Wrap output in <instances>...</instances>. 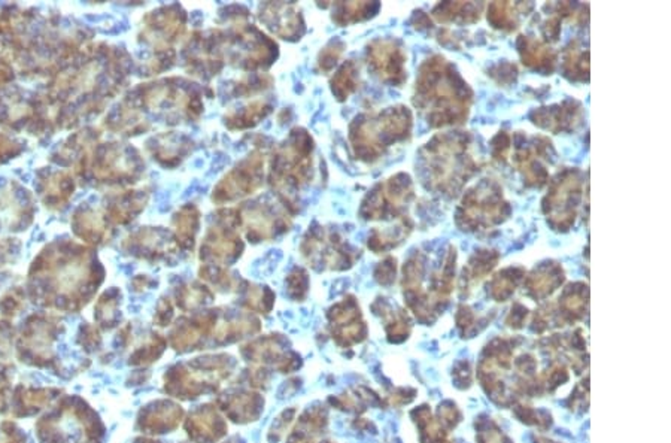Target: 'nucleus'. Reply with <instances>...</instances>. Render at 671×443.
Masks as SVG:
<instances>
[{"label": "nucleus", "mask_w": 671, "mask_h": 443, "mask_svg": "<svg viewBox=\"0 0 671 443\" xmlns=\"http://www.w3.org/2000/svg\"><path fill=\"white\" fill-rule=\"evenodd\" d=\"M331 91L336 98L344 102L351 94L355 93L360 85V67L353 60L344 63L339 71L331 78Z\"/></svg>", "instance_id": "obj_24"}, {"label": "nucleus", "mask_w": 671, "mask_h": 443, "mask_svg": "<svg viewBox=\"0 0 671 443\" xmlns=\"http://www.w3.org/2000/svg\"><path fill=\"white\" fill-rule=\"evenodd\" d=\"M489 148H491L492 158L500 161V163H505L507 157L510 156V149H512V136L505 130H501L492 138Z\"/></svg>", "instance_id": "obj_29"}, {"label": "nucleus", "mask_w": 671, "mask_h": 443, "mask_svg": "<svg viewBox=\"0 0 671 443\" xmlns=\"http://www.w3.org/2000/svg\"><path fill=\"white\" fill-rule=\"evenodd\" d=\"M369 71L382 82L400 85L407 80V54L402 42L391 38H379L367 45Z\"/></svg>", "instance_id": "obj_9"}, {"label": "nucleus", "mask_w": 671, "mask_h": 443, "mask_svg": "<svg viewBox=\"0 0 671 443\" xmlns=\"http://www.w3.org/2000/svg\"><path fill=\"white\" fill-rule=\"evenodd\" d=\"M474 93L467 81L447 58L434 54L418 69L413 105L429 127H455L470 115Z\"/></svg>", "instance_id": "obj_1"}, {"label": "nucleus", "mask_w": 671, "mask_h": 443, "mask_svg": "<svg viewBox=\"0 0 671 443\" xmlns=\"http://www.w3.org/2000/svg\"><path fill=\"white\" fill-rule=\"evenodd\" d=\"M415 197L413 183L407 174H397L378 183L361 203L360 215L369 221L407 218V208Z\"/></svg>", "instance_id": "obj_7"}, {"label": "nucleus", "mask_w": 671, "mask_h": 443, "mask_svg": "<svg viewBox=\"0 0 671 443\" xmlns=\"http://www.w3.org/2000/svg\"><path fill=\"white\" fill-rule=\"evenodd\" d=\"M525 277L522 268H503L488 284V293L497 302H505L516 291L519 282Z\"/></svg>", "instance_id": "obj_23"}, {"label": "nucleus", "mask_w": 671, "mask_h": 443, "mask_svg": "<svg viewBox=\"0 0 671 443\" xmlns=\"http://www.w3.org/2000/svg\"><path fill=\"white\" fill-rule=\"evenodd\" d=\"M516 49L523 66L539 72L541 75H552L556 69L558 54L550 45L532 36L521 35L516 39Z\"/></svg>", "instance_id": "obj_15"}, {"label": "nucleus", "mask_w": 671, "mask_h": 443, "mask_svg": "<svg viewBox=\"0 0 671 443\" xmlns=\"http://www.w3.org/2000/svg\"><path fill=\"white\" fill-rule=\"evenodd\" d=\"M412 228H413V223L411 218L397 221L395 227L382 228V230L375 228L369 236L367 246L376 254L388 252L389 250L400 245L411 234Z\"/></svg>", "instance_id": "obj_20"}, {"label": "nucleus", "mask_w": 671, "mask_h": 443, "mask_svg": "<svg viewBox=\"0 0 671 443\" xmlns=\"http://www.w3.org/2000/svg\"><path fill=\"white\" fill-rule=\"evenodd\" d=\"M312 139L303 130H294L273 158L272 183L279 192L299 188L312 169Z\"/></svg>", "instance_id": "obj_8"}, {"label": "nucleus", "mask_w": 671, "mask_h": 443, "mask_svg": "<svg viewBox=\"0 0 671 443\" xmlns=\"http://www.w3.org/2000/svg\"><path fill=\"white\" fill-rule=\"evenodd\" d=\"M540 30L545 44L549 45L558 42L559 36H561V30H563V27H561V18L556 17L555 13L554 15L546 18L545 21L541 22Z\"/></svg>", "instance_id": "obj_31"}, {"label": "nucleus", "mask_w": 671, "mask_h": 443, "mask_svg": "<svg viewBox=\"0 0 671 443\" xmlns=\"http://www.w3.org/2000/svg\"><path fill=\"white\" fill-rule=\"evenodd\" d=\"M376 277L379 279L380 284H391L395 279V259L389 257L379 263L376 268Z\"/></svg>", "instance_id": "obj_33"}, {"label": "nucleus", "mask_w": 671, "mask_h": 443, "mask_svg": "<svg viewBox=\"0 0 671 443\" xmlns=\"http://www.w3.org/2000/svg\"><path fill=\"white\" fill-rule=\"evenodd\" d=\"M512 206L496 179L483 178L461 197L455 210L456 227L461 232L482 233L505 223Z\"/></svg>", "instance_id": "obj_4"}, {"label": "nucleus", "mask_w": 671, "mask_h": 443, "mask_svg": "<svg viewBox=\"0 0 671 443\" xmlns=\"http://www.w3.org/2000/svg\"><path fill=\"white\" fill-rule=\"evenodd\" d=\"M200 215L196 206H185L181 212L174 215V227L178 233V242L183 248H192L197 232H199Z\"/></svg>", "instance_id": "obj_26"}, {"label": "nucleus", "mask_w": 671, "mask_h": 443, "mask_svg": "<svg viewBox=\"0 0 671 443\" xmlns=\"http://www.w3.org/2000/svg\"><path fill=\"white\" fill-rule=\"evenodd\" d=\"M548 185V192L541 200L546 221L554 232H570L576 224L583 196V172L577 167H565Z\"/></svg>", "instance_id": "obj_5"}, {"label": "nucleus", "mask_w": 671, "mask_h": 443, "mask_svg": "<svg viewBox=\"0 0 671 443\" xmlns=\"http://www.w3.org/2000/svg\"><path fill=\"white\" fill-rule=\"evenodd\" d=\"M380 9L378 2H351V4H336L333 9V21L339 26H348L375 17Z\"/></svg>", "instance_id": "obj_22"}, {"label": "nucleus", "mask_w": 671, "mask_h": 443, "mask_svg": "<svg viewBox=\"0 0 671 443\" xmlns=\"http://www.w3.org/2000/svg\"><path fill=\"white\" fill-rule=\"evenodd\" d=\"M344 45L339 40H333L330 44L327 45L326 49L319 54V66L322 71H330L335 67L336 63L339 60L340 55L344 53Z\"/></svg>", "instance_id": "obj_30"}, {"label": "nucleus", "mask_w": 671, "mask_h": 443, "mask_svg": "<svg viewBox=\"0 0 671 443\" xmlns=\"http://www.w3.org/2000/svg\"><path fill=\"white\" fill-rule=\"evenodd\" d=\"M302 250L313 263H324L331 268H351L357 257H360V251L353 250L339 234L326 230L309 232Z\"/></svg>", "instance_id": "obj_10"}, {"label": "nucleus", "mask_w": 671, "mask_h": 443, "mask_svg": "<svg viewBox=\"0 0 671 443\" xmlns=\"http://www.w3.org/2000/svg\"><path fill=\"white\" fill-rule=\"evenodd\" d=\"M261 157L259 152H252L230 174L225 175V178L214 190V200L223 203L252 194L263 181L264 158Z\"/></svg>", "instance_id": "obj_11"}, {"label": "nucleus", "mask_w": 671, "mask_h": 443, "mask_svg": "<svg viewBox=\"0 0 671 443\" xmlns=\"http://www.w3.org/2000/svg\"><path fill=\"white\" fill-rule=\"evenodd\" d=\"M498 261H500V252L497 250L479 248L474 251V254L470 257L469 263L465 264L464 272H463V281L465 282V285L470 286L471 284L482 281L483 277H488L496 268Z\"/></svg>", "instance_id": "obj_21"}, {"label": "nucleus", "mask_w": 671, "mask_h": 443, "mask_svg": "<svg viewBox=\"0 0 671 443\" xmlns=\"http://www.w3.org/2000/svg\"><path fill=\"white\" fill-rule=\"evenodd\" d=\"M485 4L476 2H442L433 8V17L438 22H455L460 26L474 24L480 20Z\"/></svg>", "instance_id": "obj_19"}, {"label": "nucleus", "mask_w": 671, "mask_h": 443, "mask_svg": "<svg viewBox=\"0 0 671 443\" xmlns=\"http://www.w3.org/2000/svg\"><path fill=\"white\" fill-rule=\"evenodd\" d=\"M412 129L411 109L397 105L384 111L358 115L349 125V142L358 160L373 163L393 145L411 138Z\"/></svg>", "instance_id": "obj_3"}, {"label": "nucleus", "mask_w": 671, "mask_h": 443, "mask_svg": "<svg viewBox=\"0 0 671 443\" xmlns=\"http://www.w3.org/2000/svg\"><path fill=\"white\" fill-rule=\"evenodd\" d=\"M532 4H514V2H492L487 6V20L489 26L496 30H518L521 15L531 11Z\"/></svg>", "instance_id": "obj_18"}, {"label": "nucleus", "mask_w": 671, "mask_h": 443, "mask_svg": "<svg viewBox=\"0 0 671 443\" xmlns=\"http://www.w3.org/2000/svg\"><path fill=\"white\" fill-rule=\"evenodd\" d=\"M561 69L573 82H590V49L579 39H572L563 51Z\"/></svg>", "instance_id": "obj_17"}, {"label": "nucleus", "mask_w": 671, "mask_h": 443, "mask_svg": "<svg viewBox=\"0 0 671 443\" xmlns=\"http://www.w3.org/2000/svg\"><path fill=\"white\" fill-rule=\"evenodd\" d=\"M512 163L530 188H540L550 181L549 166L556 160V151L549 138L537 134L527 136L518 132L512 136Z\"/></svg>", "instance_id": "obj_6"}, {"label": "nucleus", "mask_w": 671, "mask_h": 443, "mask_svg": "<svg viewBox=\"0 0 671 443\" xmlns=\"http://www.w3.org/2000/svg\"><path fill=\"white\" fill-rule=\"evenodd\" d=\"M586 306H588V286L582 282L568 285L567 290L564 291L563 295L559 297L561 312L570 319L582 317L586 311Z\"/></svg>", "instance_id": "obj_25"}, {"label": "nucleus", "mask_w": 671, "mask_h": 443, "mask_svg": "<svg viewBox=\"0 0 671 443\" xmlns=\"http://www.w3.org/2000/svg\"><path fill=\"white\" fill-rule=\"evenodd\" d=\"M585 107L577 100H564L549 106L537 107L531 112L530 120L539 129L550 133H573L585 121Z\"/></svg>", "instance_id": "obj_12"}, {"label": "nucleus", "mask_w": 671, "mask_h": 443, "mask_svg": "<svg viewBox=\"0 0 671 443\" xmlns=\"http://www.w3.org/2000/svg\"><path fill=\"white\" fill-rule=\"evenodd\" d=\"M588 13H590V4H574V2H559L555 4V15L556 17L565 18L567 21L576 22V24H588Z\"/></svg>", "instance_id": "obj_28"}, {"label": "nucleus", "mask_w": 671, "mask_h": 443, "mask_svg": "<svg viewBox=\"0 0 671 443\" xmlns=\"http://www.w3.org/2000/svg\"><path fill=\"white\" fill-rule=\"evenodd\" d=\"M491 76L500 85L512 84L518 76V67L514 63L505 62L497 64L491 71Z\"/></svg>", "instance_id": "obj_32"}, {"label": "nucleus", "mask_w": 671, "mask_h": 443, "mask_svg": "<svg viewBox=\"0 0 671 443\" xmlns=\"http://www.w3.org/2000/svg\"><path fill=\"white\" fill-rule=\"evenodd\" d=\"M285 215L277 214L272 203H252L237 210V223L245 228L246 236L252 241H266L285 230Z\"/></svg>", "instance_id": "obj_13"}, {"label": "nucleus", "mask_w": 671, "mask_h": 443, "mask_svg": "<svg viewBox=\"0 0 671 443\" xmlns=\"http://www.w3.org/2000/svg\"><path fill=\"white\" fill-rule=\"evenodd\" d=\"M270 107L263 102H255L252 105H248L246 107H242L241 111L230 115L225 118V124H228L230 129H243V127H250L259 123V120L268 115Z\"/></svg>", "instance_id": "obj_27"}, {"label": "nucleus", "mask_w": 671, "mask_h": 443, "mask_svg": "<svg viewBox=\"0 0 671 443\" xmlns=\"http://www.w3.org/2000/svg\"><path fill=\"white\" fill-rule=\"evenodd\" d=\"M565 273L563 266L549 260L532 268V272L525 279V288L534 299H545L563 285Z\"/></svg>", "instance_id": "obj_16"}, {"label": "nucleus", "mask_w": 671, "mask_h": 443, "mask_svg": "<svg viewBox=\"0 0 671 443\" xmlns=\"http://www.w3.org/2000/svg\"><path fill=\"white\" fill-rule=\"evenodd\" d=\"M420 183L429 192L456 197L482 167L470 132H445L429 139L418 154Z\"/></svg>", "instance_id": "obj_2"}, {"label": "nucleus", "mask_w": 671, "mask_h": 443, "mask_svg": "<svg viewBox=\"0 0 671 443\" xmlns=\"http://www.w3.org/2000/svg\"><path fill=\"white\" fill-rule=\"evenodd\" d=\"M243 245L241 237L234 232V228L227 226V221L217 227L210 228L201 245V259H212L217 261H228L241 255Z\"/></svg>", "instance_id": "obj_14"}]
</instances>
